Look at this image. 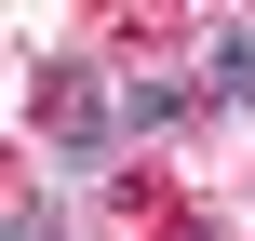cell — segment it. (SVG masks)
I'll use <instances>...</instances> for the list:
<instances>
[{
	"label": "cell",
	"mask_w": 255,
	"mask_h": 241,
	"mask_svg": "<svg viewBox=\"0 0 255 241\" xmlns=\"http://www.w3.org/2000/svg\"><path fill=\"white\" fill-rule=\"evenodd\" d=\"M40 107H54L67 174H108V94H94V67H40Z\"/></svg>",
	"instance_id": "1"
},
{
	"label": "cell",
	"mask_w": 255,
	"mask_h": 241,
	"mask_svg": "<svg viewBox=\"0 0 255 241\" xmlns=\"http://www.w3.org/2000/svg\"><path fill=\"white\" fill-rule=\"evenodd\" d=\"M0 241H54V201H13V228Z\"/></svg>",
	"instance_id": "4"
},
{
	"label": "cell",
	"mask_w": 255,
	"mask_h": 241,
	"mask_svg": "<svg viewBox=\"0 0 255 241\" xmlns=\"http://www.w3.org/2000/svg\"><path fill=\"white\" fill-rule=\"evenodd\" d=\"M215 94H229V107H255V13H229V27H215Z\"/></svg>",
	"instance_id": "3"
},
{
	"label": "cell",
	"mask_w": 255,
	"mask_h": 241,
	"mask_svg": "<svg viewBox=\"0 0 255 241\" xmlns=\"http://www.w3.org/2000/svg\"><path fill=\"white\" fill-rule=\"evenodd\" d=\"M121 134H188V80H121Z\"/></svg>",
	"instance_id": "2"
}]
</instances>
